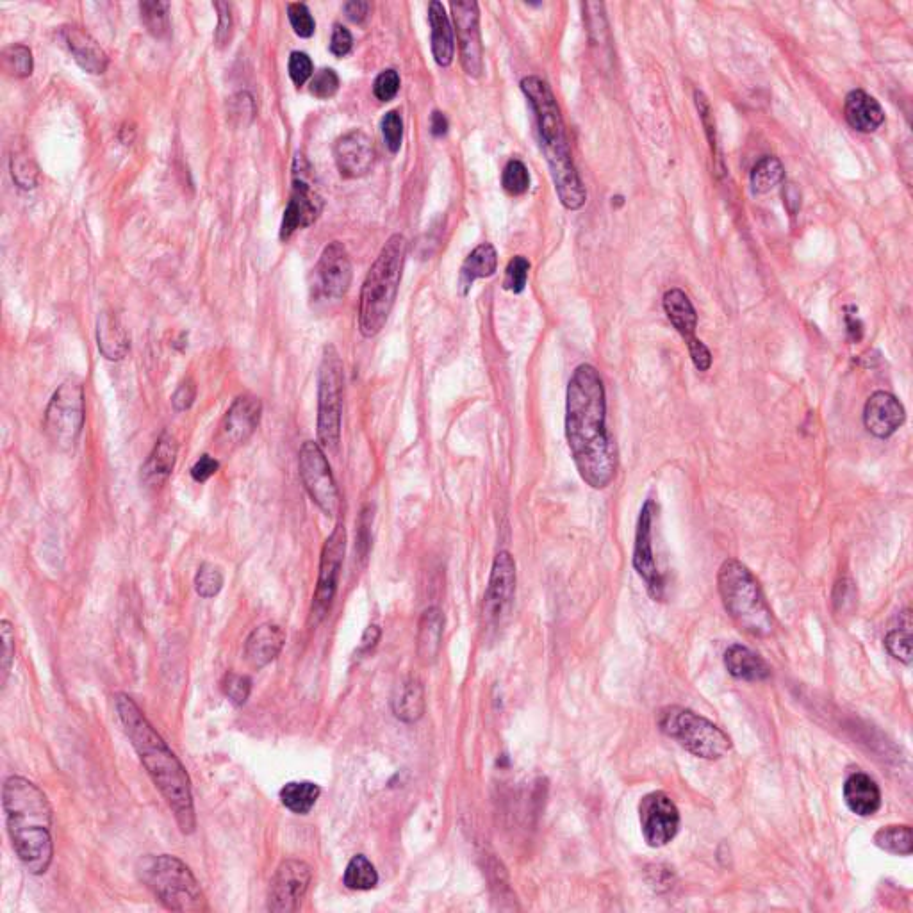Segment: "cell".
Here are the masks:
<instances>
[{"mask_svg":"<svg viewBox=\"0 0 913 913\" xmlns=\"http://www.w3.org/2000/svg\"><path fill=\"white\" fill-rule=\"evenodd\" d=\"M398 90H400V75L395 70H384L373 84V93L380 102L395 99Z\"/></svg>","mask_w":913,"mask_h":913,"instance_id":"obj_54","label":"cell"},{"mask_svg":"<svg viewBox=\"0 0 913 913\" xmlns=\"http://www.w3.org/2000/svg\"><path fill=\"white\" fill-rule=\"evenodd\" d=\"M97 343L100 354L107 361H122L129 352V338L124 325L115 313H102L97 325Z\"/></svg>","mask_w":913,"mask_h":913,"instance_id":"obj_33","label":"cell"},{"mask_svg":"<svg viewBox=\"0 0 913 913\" xmlns=\"http://www.w3.org/2000/svg\"><path fill=\"white\" fill-rule=\"evenodd\" d=\"M286 644V632L279 625L257 626L245 642V659L252 667L268 666L277 659Z\"/></svg>","mask_w":913,"mask_h":913,"instance_id":"obj_25","label":"cell"},{"mask_svg":"<svg viewBox=\"0 0 913 913\" xmlns=\"http://www.w3.org/2000/svg\"><path fill=\"white\" fill-rule=\"evenodd\" d=\"M289 22L300 38H311L316 31V22L305 4L295 2L288 6Z\"/></svg>","mask_w":913,"mask_h":913,"instance_id":"obj_49","label":"cell"},{"mask_svg":"<svg viewBox=\"0 0 913 913\" xmlns=\"http://www.w3.org/2000/svg\"><path fill=\"white\" fill-rule=\"evenodd\" d=\"M445 634V614L439 607H430L421 614L416 651L423 664H432L439 657Z\"/></svg>","mask_w":913,"mask_h":913,"instance_id":"obj_30","label":"cell"},{"mask_svg":"<svg viewBox=\"0 0 913 913\" xmlns=\"http://www.w3.org/2000/svg\"><path fill=\"white\" fill-rule=\"evenodd\" d=\"M846 325H848L849 338L853 341H860L862 339V323L856 318V314H846Z\"/></svg>","mask_w":913,"mask_h":913,"instance_id":"obj_62","label":"cell"},{"mask_svg":"<svg viewBox=\"0 0 913 913\" xmlns=\"http://www.w3.org/2000/svg\"><path fill=\"white\" fill-rule=\"evenodd\" d=\"M313 880V869L304 860L289 858L279 865L268 894V910L273 913L297 912Z\"/></svg>","mask_w":913,"mask_h":913,"instance_id":"obj_16","label":"cell"},{"mask_svg":"<svg viewBox=\"0 0 913 913\" xmlns=\"http://www.w3.org/2000/svg\"><path fill=\"white\" fill-rule=\"evenodd\" d=\"M197 398V386L191 379H186L179 384L172 396L173 409L177 412H184L191 409Z\"/></svg>","mask_w":913,"mask_h":913,"instance_id":"obj_56","label":"cell"},{"mask_svg":"<svg viewBox=\"0 0 913 913\" xmlns=\"http://www.w3.org/2000/svg\"><path fill=\"white\" fill-rule=\"evenodd\" d=\"M380 635H382L380 626H368V628L364 630V634H362L361 644H359V655H366V653H370L371 650H375V646L379 644Z\"/></svg>","mask_w":913,"mask_h":913,"instance_id":"obj_60","label":"cell"},{"mask_svg":"<svg viewBox=\"0 0 913 913\" xmlns=\"http://www.w3.org/2000/svg\"><path fill=\"white\" fill-rule=\"evenodd\" d=\"M9 839L25 869L42 876L54 858L52 807L43 790L22 776H11L2 789Z\"/></svg>","mask_w":913,"mask_h":913,"instance_id":"obj_3","label":"cell"},{"mask_svg":"<svg viewBox=\"0 0 913 913\" xmlns=\"http://www.w3.org/2000/svg\"><path fill=\"white\" fill-rule=\"evenodd\" d=\"M141 22L154 38L163 40L170 34V4L163 0H145L140 4Z\"/></svg>","mask_w":913,"mask_h":913,"instance_id":"obj_39","label":"cell"},{"mask_svg":"<svg viewBox=\"0 0 913 913\" xmlns=\"http://www.w3.org/2000/svg\"><path fill=\"white\" fill-rule=\"evenodd\" d=\"M345 13L346 17L350 18L354 24H362L368 15H370V2H364V0H352V2H346L345 4Z\"/></svg>","mask_w":913,"mask_h":913,"instance_id":"obj_59","label":"cell"},{"mask_svg":"<svg viewBox=\"0 0 913 913\" xmlns=\"http://www.w3.org/2000/svg\"><path fill=\"white\" fill-rule=\"evenodd\" d=\"M393 712L404 723H416L425 712V691L418 680L405 682L393 700Z\"/></svg>","mask_w":913,"mask_h":913,"instance_id":"obj_34","label":"cell"},{"mask_svg":"<svg viewBox=\"0 0 913 913\" xmlns=\"http://www.w3.org/2000/svg\"><path fill=\"white\" fill-rule=\"evenodd\" d=\"M320 785L313 782H289L280 789V801L289 812L307 815L320 799Z\"/></svg>","mask_w":913,"mask_h":913,"instance_id":"obj_35","label":"cell"},{"mask_svg":"<svg viewBox=\"0 0 913 913\" xmlns=\"http://www.w3.org/2000/svg\"><path fill=\"white\" fill-rule=\"evenodd\" d=\"M659 726L662 733L675 739L694 757L719 760L732 749L730 737L717 724L689 708L667 707L660 710Z\"/></svg>","mask_w":913,"mask_h":913,"instance_id":"obj_8","label":"cell"},{"mask_svg":"<svg viewBox=\"0 0 913 913\" xmlns=\"http://www.w3.org/2000/svg\"><path fill=\"white\" fill-rule=\"evenodd\" d=\"M0 637H2V687H6L9 671L15 659V632L9 621L0 623Z\"/></svg>","mask_w":913,"mask_h":913,"instance_id":"obj_50","label":"cell"},{"mask_svg":"<svg viewBox=\"0 0 913 913\" xmlns=\"http://www.w3.org/2000/svg\"><path fill=\"white\" fill-rule=\"evenodd\" d=\"M179 446L172 434L163 432L157 439L154 450L150 452L149 459L141 468V478L149 486H161L166 478L172 475L173 466L177 461Z\"/></svg>","mask_w":913,"mask_h":913,"instance_id":"obj_29","label":"cell"},{"mask_svg":"<svg viewBox=\"0 0 913 913\" xmlns=\"http://www.w3.org/2000/svg\"><path fill=\"white\" fill-rule=\"evenodd\" d=\"M141 883L172 912H206L207 901L195 874L177 856L147 855L138 862Z\"/></svg>","mask_w":913,"mask_h":913,"instance_id":"obj_7","label":"cell"},{"mask_svg":"<svg viewBox=\"0 0 913 913\" xmlns=\"http://www.w3.org/2000/svg\"><path fill=\"white\" fill-rule=\"evenodd\" d=\"M382 134H384V141H386L389 152L396 154L404 141V120L398 111H389L382 118Z\"/></svg>","mask_w":913,"mask_h":913,"instance_id":"obj_47","label":"cell"},{"mask_svg":"<svg viewBox=\"0 0 913 913\" xmlns=\"http://www.w3.org/2000/svg\"><path fill=\"white\" fill-rule=\"evenodd\" d=\"M61 38L65 42L68 50L72 52L75 63L83 68L88 74H104L109 65L106 50L100 47L99 42L91 36L83 27L77 25H66L61 27Z\"/></svg>","mask_w":913,"mask_h":913,"instance_id":"obj_24","label":"cell"},{"mask_svg":"<svg viewBox=\"0 0 913 913\" xmlns=\"http://www.w3.org/2000/svg\"><path fill=\"white\" fill-rule=\"evenodd\" d=\"M352 261L341 241H332L323 248L320 261L314 268L316 291L329 300H341L352 284Z\"/></svg>","mask_w":913,"mask_h":913,"instance_id":"obj_18","label":"cell"},{"mask_svg":"<svg viewBox=\"0 0 913 913\" xmlns=\"http://www.w3.org/2000/svg\"><path fill=\"white\" fill-rule=\"evenodd\" d=\"M307 163L302 157H297L295 163V177H293V191L289 197L288 207L284 211L282 225H280V239L288 241L298 229L313 225L321 213V197L316 193L311 182L307 181Z\"/></svg>","mask_w":913,"mask_h":913,"instance_id":"obj_15","label":"cell"},{"mask_svg":"<svg viewBox=\"0 0 913 913\" xmlns=\"http://www.w3.org/2000/svg\"><path fill=\"white\" fill-rule=\"evenodd\" d=\"M496 268H498V254H496V248L491 245V243H482L478 245L471 254L466 257V261L462 263L461 273H459V288H461V293L466 297L475 280L478 279H489L493 277L496 273Z\"/></svg>","mask_w":913,"mask_h":913,"instance_id":"obj_32","label":"cell"},{"mask_svg":"<svg viewBox=\"0 0 913 913\" xmlns=\"http://www.w3.org/2000/svg\"><path fill=\"white\" fill-rule=\"evenodd\" d=\"M717 589L724 609L742 632L753 637H769L773 634V610L765 600L757 578L742 562L724 560L717 573Z\"/></svg>","mask_w":913,"mask_h":913,"instance_id":"obj_6","label":"cell"},{"mask_svg":"<svg viewBox=\"0 0 913 913\" xmlns=\"http://www.w3.org/2000/svg\"><path fill=\"white\" fill-rule=\"evenodd\" d=\"M345 550V523H338L332 530V534L327 537L323 550H321L320 573H318V584L314 591L313 609H311V621L314 625H318L327 617L330 607L334 603V598L338 593L339 575L343 568Z\"/></svg>","mask_w":913,"mask_h":913,"instance_id":"obj_12","label":"cell"},{"mask_svg":"<svg viewBox=\"0 0 913 913\" xmlns=\"http://www.w3.org/2000/svg\"><path fill=\"white\" fill-rule=\"evenodd\" d=\"M289 77L297 86H304L313 77V61L305 52H293L289 58Z\"/></svg>","mask_w":913,"mask_h":913,"instance_id":"obj_55","label":"cell"},{"mask_svg":"<svg viewBox=\"0 0 913 913\" xmlns=\"http://www.w3.org/2000/svg\"><path fill=\"white\" fill-rule=\"evenodd\" d=\"M298 471L305 491L318 509L334 518L339 510L338 484L332 475L327 455L318 443L305 441L298 452Z\"/></svg>","mask_w":913,"mask_h":913,"instance_id":"obj_11","label":"cell"},{"mask_svg":"<svg viewBox=\"0 0 913 913\" xmlns=\"http://www.w3.org/2000/svg\"><path fill=\"white\" fill-rule=\"evenodd\" d=\"M521 90L534 109L541 149L550 166L560 204L569 211H578L587 202V191L576 172L566 125L552 88L541 77L530 75L521 81Z\"/></svg>","mask_w":913,"mask_h":913,"instance_id":"obj_4","label":"cell"},{"mask_svg":"<svg viewBox=\"0 0 913 913\" xmlns=\"http://www.w3.org/2000/svg\"><path fill=\"white\" fill-rule=\"evenodd\" d=\"M844 115L855 131L864 134L878 131L885 122V111L880 102L862 90H853L846 97Z\"/></svg>","mask_w":913,"mask_h":913,"instance_id":"obj_26","label":"cell"},{"mask_svg":"<svg viewBox=\"0 0 913 913\" xmlns=\"http://www.w3.org/2000/svg\"><path fill=\"white\" fill-rule=\"evenodd\" d=\"M430 129H432L434 136H445L446 132H448L446 116L443 113H439V111H434L432 118H430Z\"/></svg>","mask_w":913,"mask_h":913,"instance_id":"obj_61","label":"cell"},{"mask_svg":"<svg viewBox=\"0 0 913 913\" xmlns=\"http://www.w3.org/2000/svg\"><path fill=\"white\" fill-rule=\"evenodd\" d=\"M352 45H354V38L350 31L346 29L345 25H336L334 33H332V40H330V52L338 58H343L352 50Z\"/></svg>","mask_w":913,"mask_h":913,"instance_id":"obj_57","label":"cell"},{"mask_svg":"<svg viewBox=\"0 0 913 913\" xmlns=\"http://www.w3.org/2000/svg\"><path fill=\"white\" fill-rule=\"evenodd\" d=\"M664 311L667 318L673 323L676 332L685 339L689 355L700 354L705 348V343L696 338V329H698V314L692 305L689 297L683 293L682 289L673 288L666 291L664 295Z\"/></svg>","mask_w":913,"mask_h":913,"instance_id":"obj_23","label":"cell"},{"mask_svg":"<svg viewBox=\"0 0 913 913\" xmlns=\"http://www.w3.org/2000/svg\"><path fill=\"white\" fill-rule=\"evenodd\" d=\"M334 157L338 170L345 179H361L368 175L375 163L373 141L366 132L350 131L336 141Z\"/></svg>","mask_w":913,"mask_h":913,"instance_id":"obj_21","label":"cell"},{"mask_svg":"<svg viewBox=\"0 0 913 913\" xmlns=\"http://www.w3.org/2000/svg\"><path fill=\"white\" fill-rule=\"evenodd\" d=\"M339 90V77L332 68H323L311 79V93L316 99H332Z\"/></svg>","mask_w":913,"mask_h":913,"instance_id":"obj_48","label":"cell"},{"mask_svg":"<svg viewBox=\"0 0 913 913\" xmlns=\"http://www.w3.org/2000/svg\"><path fill=\"white\" fill-rule=\"evenodd\" d=\"M642 837L650 848H664L680 831V812L666 792H650L639 803Z\"/></svg>","mask_w":913,"mask_h":913,"instance_id":"obj_14","label":"cell"},{"mask_svg":"<svg viewBox=\"0 0 913 913\" xmlns=\"http://www.w3.org/2000/svg\"><path fill=\"white\" fill-rule=\"evenodd\" d=\"M222 589V569L214 566L211 562H204L198 568L197 576H195V591H197L198 596L204 598V600H211L214 596H218Z\"/></svg>","mask_w":913,"mask_h":913,"instance_id":"obj_41","label":"cell"},{"mask_svg":"<svg viewBox=\"0 0 913 913\" xmlns=\"http://www.w3.org/2000/svg\"><path fill=\"white\" fill-rule=\"evenodd\" d=\"M694 100H696L698 113H700L703 125H705V131H707V138L708 141H710L712 154L717 157L716 122H714V115H712V106H710V102H708L707 97H705V93H701V91H694Z\"/></svg>","mask_w":913,"mask_h":913,"instance_id":"obj_53","label":"cell"},{"mask_svg":"<svg viewBox=\"0 0 913 913\" xmlns=\"http://www.w3.org/2000/svg\"><path fill=\"white\" fill-rule=\"evenodd\" d=\"M345 368L336 346L327 345L318 370V439L321 448L336 452L341 443Z\"/></svg>","mask_w":913,"mask_h":913,"instance_id":"obj_9","label":"cell"},{"mask_svg":"<svg viewBox=\"0 0 913 913\" xmlns=\"http://www.w3.org/2000/svg\"><path fill=\"white\" fill-rule=\"evenodd\" d=\"M785 179V168L778 157L765 156L751 170V188L758 195L774 190Z\"/></svg>","mask_w":913,"mask_h":913,"instance_id":"obj_37","label":"cell"},{"mask_svg":"<svg viewBox=\"0 0 913 913\" xmlns=\"http://www.w3.org/2000/svg\"><path fill=\"white\" fill-rule=\"evenodd\" d=\"M516 593V560L509 552H500L494 557L486 598H484V619L496 623L509 609Z\"/></svg>","mask_w":913,"mask_h":913,"instance_id":"obj_20","label":"cell"},{"mask_svg":"<svg viewBox=\"0 0 913 913\" xmlns=\"http://www.w3.org/2000/svg\"><path fill=\"white\" fill-rule=\"evenodd\" d=\"M223 692L236 707H243L252 692V680L247 675L229 673L223 680Z\"/></svg>","mask_w":913,"mask_h":913,"instance_id":"obj_46","label":"cell"},{"mask_svg":"<svg viewBox=\"0 0 913 913\" xmlns=\"http://www.w3.org/2000/svg\"><path fill=\"white\" fill-rule=\"evenodd\" d=\"M528 272H530V263H528L527 257L516 255V257L510 261L507 270H505L503 288L507 289V291H512V293H516V295L523 293L525 288H527Z\"/></svg>","mask_w":913,"mask_h":913,"instance_id":"obj_44","label":"cell"},{"mask_svg":"<svg viewBox=\"0 0 913 913\" xmlns=\"http://www.w3.org/2000/svg\"><path fill=\"white\" fill-rule=\"evenodd\" d=\"M11 175L20 188L31 190L36 186L38 179V168L34 165L33 159L25 154H17L11 157Z\"/></svg>","mask_w":913,"mask_h":913,"instance_id":"obj_45","label":"cell"},{"mask_svg":"<svg viewBox=\"0 0 913 913\" xmlns=\"http://www.w3.org/2000/svg\"><path fill=\"white\" fill-rule=\"evenodd\" d=\"M428 22L432 27V54L439 66H450L455 56V40L450 18L446 15L445 6L434 0L428 8Z\"/></svg>","mask_w":913,"mask_h":913,"instance_id":"obj_31","label":"cell"},{"mask_svg":"<svg viewBox=\"0 0 913 913\" xmlns=\"http://www.w3.org/2000/svg\"><path fill=\"white\" fill-rule=\"evenodd\" d=\"M728 673L742 682H765L771 678V667L758 653L742 644H733L724 653Z\"/></svg>","mask_w":913,"mask_h":913,"instance_id":"obj_28","label":"cell"},{"mask_svg":"<svg viewBox=\"0 0 913 913\" xmlns=\"http://www.w3.org/2000/svg\"><path fill=\"white\" fill-rule=\"evenodd\" d=\"M452 15L461 49L462 68L466 75L478 79L484 72V43L480 33L478 4L473 0L452 2Z\"/></svg>","mask_w":913,"mask_h":913,"instance_id":"obj_17","label":"cell"},{"mask_svg":"<svg viewBox=\"0 0 913 913\" xmlns=\"http://www.w3.org/2000/svg\"><path fill=\"white\" fill-rule=\"evenodd\" d=\"M874 844L890 855L910 856L913 853L912 828L908 824L883 826L874 835Z\"/></svg>","mask_w":913,"mask_h":913,"instance_id":"obj_36","label":"cell"},{"mask_svg":"<svg viewBox=\"0 0 913 913\" xmlns=\"http://www.w3.org/2000/svg\"><path fill=\"white\" fill-rule=\"evenodd\" d=\"M906 412L896 396L876 391L864 407V425L872 436L889 439L905 423Z\"/></svg>","mask_w":913,"mask_h":913,"instance_id":"obj_22","label":"cell"},{"mask_svg":"<svg viewBox=\"0 0 913 913\" xmlns=\"http://www.w3.org/2000/svg\"><path fill=\"white\" fill-rule=\"evenodd\" d=\"M912 625L906 621L903 628L890 630L889 635L885 637V648L889 651L894 659L903 662L906 666L912 664Z\"/></svg>","mask_w":913,"mask_h":913,"instance_id":"obj_42","label":"cell"},{"mask_svg":"<svg viewBox=\"0 0 913 913\" xmlns=\"http://www.w3.org/2000/svg\"><path fill=\"white\" fill-rule=\"evenodd\" d=\"M371 525H373V510L370 505H366L362 509L361 518L357 523V543H355L361 560L368 559V553L371 550Z\"/></svg>","mask_w":913,"mask_h":913,"instance_id":"obj_51","label":"cell"},{"mask_svg":"<svg viewBox=\"0 0 913 913\" xmlns=\"http://www.w3.org/2000/svg\"><path fill=\"white\" fill-rule=\"evenodd\" d=\"M263 414V404L257 396H238L232 402L229 411L225 412L222 423L218 427L216 443L223 450H232L245 445L250 437L254 436L259 427Z\"/></svg>","mask_w":913,"mask_h":913,"instance_id":"obj_19","label":"cell"},{"mask_svg":"<svg viewBox=\"0 0 913 913\" xmlns=\"http://www.w3.org/2000/svg\"><path fill=\"white\" fill-rule=\"evenodd\" d=\"M502 184L503 190L512 197L525 195L530 188V173H528L527 166L523 165L519 159L509 161L503 170Z\"/></svg>","mask_w":913,"mask_h":913,"instance_id":"obj_43","label":"cell"},{"mask_svg":"<svg viewBox=\"0 0 913 913\" xmlns=\"http://www.w3.org/2000/svg\"><path fill=\"white\" fill-rule=\"evenodd\" d=\"M2 68L6 74L17 79H24L33 74V52L25 45H11L2 50Z\"/></svg>","mask_w":913,"mask_h":913,"instance_id":"obj_40","label":"cell"},{"mask_svg":"<svg viewBox=\"0 0 913 913\" xmlns=\"http://www.w3.org/2000/svg\"><path fill=\"white\" fill-rule=\"evenodd\" d=\"M115 707L125 733L136 749L143 767L172 810L179 830L191 835L197 830V814L191 794V780L181 760L168 748L165 739L157 733L136 701L124 692L116 694Z\"/></svg>","mask_w":913,"mask_h":913,"instance_id":"obj_2","label":"cell"},{"mask_svg":"<svg viewBox=\"0 0 913 913\" xmlns=\"http://www.w3.org/2000/svg\"><path fill=\"white\" fill-rule=\"evenodd\" d=\"M218 469H220V462L206 453V455H202V457L193 464V468H191V478H193L195 482H200V484H202V482H207L209 478L216 475Z\"/></svg>","mask_w":913,"mask_h":913,"instance_id":"obj_58","label":"cell"},{"mask_svg":"<svg viewBox=\"0 0 913 913\" xmlns=\"http://www.w3.org/2000/svg\"><path fill=\"white\" fill-rule=\"evenodd\" d=\"M343 883H345L346 889L357 890V892L373 890L379 883V872L366 856L357 855L346 865Z\"/></svg>","mask_w":913,"mask_h":913,"instance_id":"obj_38","label":"cell"},{"mask_svg":"<svg viewBox=\"0 0 913 913\" xmlns=\"http://www.w3.org/2000/svg\"><path fill=\"white\" fill-rule=\"evenodd\" d=\"M657 510L659 507L653 500H646L642 505L641 514L637 519V530H635L634 568L646 582V589L651 598L655 601H662L664 593H666V582H664V575L659 569L655 552H653V527H655Z\"/></svg>","mask_w":913,"mask_h":913,"instance_id":"obj_13","label":"cell"},{"mask_svg":"<svg viewBox=\"0 0 913 913\" xmlns=\"http://www.w3.org/2000/svg\"><path fill=\"white\" fill-rule=\"evenodd\" d=\"M405 257L407 239L402 234H393L371 264L359 298V330L364 338H375L386 327L398 297Z\"/></svg>","mask_w":913,"mask_h":913,"instance_id":"obj_5","label":"cell"},{"mask_svg":"<svg viewBox=\"0 0 913 913\" xmlns=\"http://www.w3.org/2000/svg\"><path fill=\"white\" fill-rule=\"evenodd\" d=\"M43 428L58 450H74L84 428V389L79 380L68 379L58 387L45 411Z\"/></svg>","mask_w":913,"mask_h":913,"instance_id":"obj_10","label":"cell"},{"mask_svg":"<svg viewBox=\"0 0 913 913\" xmlns=\"http://www.w3.org/2000/svg\"><path fill=\"white\" fill-rule=\"evenodd\" d=\"M566 439L585 484L605 489L617 471V448L607 428V396L600 371L580 364L566 393Z\"/></svg>","mask_w":913,"mask_h":913,"instance_id":"obj_1","label":"cell"},{"mask_svg":"<svg viewBox=\"0 0 913 913\" xmlns=\"http://www.w3.org/2000/svg\"><path fill=\"white\" fill-rule=\"evenodd\" d=\"M844 801L858 817H871L881 808L880 787L869 774H851L844 783Z\"/></svg>","mask_w":913,"mask_h":913,"instance_id":"obj_27","label":"cell"},{"mask_svg":"<svg viewBox=\"0 0 913 913\" xmlns=\"http://www.w3.org/2000/svg\"><path fill=\"white\" fill-rule=\"evenodd\" d=\"M214 8L218 11V27L214 31V43L216 47H227L231 42L232 36V15L231 6L227 2H214Z\"/></svg>","mask_w":913,"mask_h":913,"instance_id":"obj_52","label":"cell"}]
</instances>
